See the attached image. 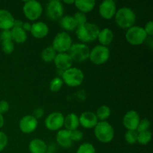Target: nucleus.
<instances>
[{"instance_id":"obj_17","label":"nucleus","mask_w":153,"mask_h":153,"mask_svg":"<svg viewBox=\"0 0 153 153\" xmlns=\"http://www.w3.org/2000/svg\"><path fill=\"white\" fill-rule=\"evenodd\" d=\"M49 31V26L45 22L38 21L31 24L30 33L36 39H43L48 35Z\"/></svg>"},{"instance_id":"obj_3","label":"nucleus","mask_w":153,"mask_h":153,"mask_svg":"<svg viewBox=\"0 0 153 153\" xmlns=\"http://www.w3.org/2000/svg\"><path fill=\"white\" fill-rule=\"evenodd\" d=\"M94 135L101 143H110L114 137V129L107 121H99L94 127Z\"/></svg>"},{"instance_id":"obj_44","label":"nucleus","mask_w":153,"mask_h":153,"mask_svg":"<svg viewBox=\"0 0 153 153\" xmlns=\"http://www.w3.org/2000/svg\"><path fill=\"white\" fill-rule=\"evenodd\" d=\"M64 4H74L75 0H70V1H64Z\"/></svg>"},{"instance_id":"obj_13","label":"nucleus","mask_w":153,"mask_h":153,"mask_svg":"<svg viewBox=\"0 0 153 153\" xmlns=\"http://www.w3.org/2000/svg\"><path fill=\"white\" fill-rule=\"evenodd\" d=\"M38 120L32 115H25L19 122V128L24 134H31L37 128Z\"/></svg>"},{"instance_id":"obj_36","label":"nucleus","mask_w":153,"mask_h":153,"mask_svg":"<svg viewBox=\"0 0 153 153\" xmlns=\"http://www.w3.org/2000/svg\"><path fill=\"white\" fill-rule=\"evenodd\" d=\"M84 134L82 133V131H81L80 130L76 129L74 131H71V139L73 140V142H79L83 139Z\"/></svg>"},{"instance_id":"obj_45","label":"nucleus","mask_w":153,"mask_h":153,"mask_svg":"<svg viewBox=\"0 0 153 153\" xmlns=\"http://www.w3.org/2000/svg\"><path fill=\"white\" fill-rule=\"evenodd\" d=\"M46 153H55V152H50V151H48L47 152H46Z\"/></svg>"},{"instance_id":"obj_40","label":"nucleus","mask_w":153,"mask_h":153,"mask_svg":"<svg viewBox=\"0 0 153 153\" xmlns=\"http://www.w3.org/2000/svg\"><path fill=\"white\" fill-rule=\"evenodd\" d=\"M43 114H44V110H43V108H37L33 111L32 116L34 117H35L37 120H38L40 118H41L43 116Z\"/></svg>"},{"instance_id":"obj_42","label":"nucleus","mask_w":153,"mask_h":153,"mask_svg":"<svg viewBox=\"0 0 153 153\" xmlns=\"http://www.w3.org/2000/svg\"><path fill=\"white\" fill-rule=\"evenodd\" d=\"M22 24H23V22H22V21L19 20V19H15L14 24H13V27H19V28H22Z\"/></svg>"},{"instance_id":"obj_20","label":"nucleus","mask_w":153,"mask_h":153,"mask_svg":"<svg viewBox=\"0 0 153 153\" xmlns=\"http://www.w3.org/2000/svg\"><path fill=\"white\" fill-rule=\"evenodd\" d=\"M28 150L30 153H46L48 152V146L44 140L35 138L28 143Z\"/></svg>"},{"instance_id":"obj_8","label":"nucleus","mask_w":153,"mask_h":153,"mask_svg":"<svg viewBox=\"0 0 153 153\" xmlns=\"http://www.w3.org/2000/svg\"><path fill=\"white\" fill-rule=\"evenodd\" d=\"M110 58V49L108 46L99 44L90 51L88 59L95 65H102L108 61Z\"/></svg>"},{"instance_id":"obj_7","label":"nucleus","mask_w":153,"mask_h":153,"mask_svg":"<svg viewBox=\"0 0 153 153\" xmlns=\"http://www.w3.org/2000/svg\"><path fill=\"white\" fill-rule=\"evenodd\" d=\"M89 46L83 43H73L70 49H69V55L75 62H84L89 58L90 55Z\"/></svg>"},{"instance_id":"obj_11","label":"nucleus","mask_w":153,"mask_h":153,"mask_svg":"<svg viewBox=\"0 0 153 153\" xmlns=\"http://www.w3.org/2000/svg\"><path fill=\"white\" fill-rule=\"evenodd\" d=\"M64 5L61 1L51 0L46 4V15L51 20L61 19L64 15Z\"/></svg>"},{"instance_id":"obj_15","label":"nucleus","mask_w":153,"mask_h":153,"mask_svg":"<svg viewBox=\"0 0 153 153\" xmlns=\"http://www.w3.org/2000/svg\"><path fill=\"white\" fill-rule=\"evenodd\" d=\"M53 62L58 70L64 72L72 67L73 61L67 52H64L57 53Z\"/></svg>"},{"instance_id":"obj_39","label":"nucleus","mask_w":153,"mask_h":153,"mask_svg":"<svg viewBox=\"0 0 153 153\" xmlns=\"http://www.w3.org/2000/svg\"><path fill=\"white\" fill-rule=\"evenodd\" d=\"M0 39H1V41H2V40H11L10 30H4V31H1V34H0Z\"/></svg>"},{"instance_id":"obj_23","label":"nucleus","mask_w":153,"mask_h":153,"mask_svg":"<svg viewBox=\"0 0 153 153\" xmlns=\"http://www.w3.org/2000/svg\"><path fill=\"white\" fill-rule=\"evenodd\" d=\"M64 126L66 129L70 131L78 129L79 126H80L79 117L74 113L68 114L67 116L64 117Z\"/></svg>"},{"instance_id":"obj_31","label":"nucleus","mask_w":153,"mask_h":153,"mask_svg":"<svg viewBox=\"0 0 153 153\" xmlns=\"http://www.w3.org/2000/svg\"><path fill=\"white\" fill-rule=\"evenodd\" d=\"M76 153H96V149L91 143H83L78 147Z\"/></svg>"},{"instance_id":"obj_25","label":"nucleus","mask_w":153,"mask_h":153,"mask_svg":"<svg viewBox=\"0 0 153 153\" xmlns=\"http://www.w3.org/2000/svg\"><path fill=\"white\" fill-rule=\"evenodd\" d=\"M60 25L64 30V31L68 33L69 31H73L77 28V25L73 16L66 15L63 16L60 19Z\"/></svg>"},{"instance_id":"obj_22","label":"nucleus","mask_w":153,"mask_h":153,"mask_svg":"<svg viewBox=\"0 0 153 153\" xmlns=\"http://www.w3.org/2000/svg\"><path fill=\"white\" fill-rule=\"evenodd\" d=\"M96 1L94 0H75V6L76 8L79 10V12H82L84 13H90L94 10L95 7Z\"/></svg>"},{"instance_id":"obj_9","label":"nucleus","mask_w":153,"mask_h":153,"mask_svg":"<svg viewBox=\"0 0 153 153\" xmlns=\"http://www.w3.org/2000/svg\"><path fill=\"white\" fill-rule=\"evenodd\" d=\"M22 10L25 17L30 21H36L43 13V6L36 0H28L24 2Z\"/></svg>"},{"instance_id":"obj_21","label":"nucleus","mask_w":153,"mask_h":153,"mask_svg":"<svg viewBox=\"0 0 153 153\" xmlns=\"http://www.w3.org/2000/svg\"><path fill=\"white\" fill-rule=\"evenodd\" d=\"M97 40L100 42V45L108 46L112 43L114 40V33L109 28H104L100 30Z\"/></svg>"},{"instance_id":"obj_41","label":"nucleus","mask_w":153,"mask_h":153,"mask_svg":"<svg viewBox=\"0 0 153 153\" xmlns=\"http://www.w3.org/2000/svg\"><path fill=\"white\" fill-rule=\"evenodd\" d=\"M31 24L29 23V22H23V24H22V28L26 33L28 32V31H29L30 32V31H31Z\"/></svg>"},{"instance_id":"obj_10","label":"nucleus","mask_w":153,"mask_h":153,"mask_svg":"<svg viewBox=\"0 0 153 153\" xmlns=\"http://www.w3.org/2000/svg\"><path fill=\"white\" fill-rule=\"evenodd\" d=\"M64 116L58 111L52 112L46 117L45 120V126L50 131H58L64 126Z\"/></svg>"},{"instance_id":"obj_33","label":"nucleus","mask_w":153,"mask_h":153,"mask_svg":"<svg viewBox=\"0 0 153 153\" xmlns=\"http://www.w3.org/2000/svg\"><path fill=\"white\" fill-rule=\"evenodd\" d=\"M150 121L147 118H143V119L140 120V122H139V124L137 126V128L136 131L138 133L148 131V130H149V128H150Z\"/></svg>"},{"instance_id":"obj_35","label":"nucleus","mask_w":153,"mask_h":153,"mask_svg":"<svg viewBox=\"0 0 153 153\" xmlns=\"http://www.w3.org/2000/svg\"><path fill=\"white\" fill-rule=\"evenodd\" d=\"M8 142V138H7V134L3 131H0V152H2L6 147Z\"/></svg>"},{"instance_id":"obj_5","label":"nucleus","mask_w":153,"mask_h":153,"mask_svg":"<svg viewBox=\"0 0 153 153\" xmlns=\"http://www.w3.org/2000/svg\"><path fill=\"white\" fill-rule=\"evenodd\" d=\"M126 40L132 46H139L146 42L148 38L143 27L139 25H133L126 30L125 34Z\"/></svg>"},{"instance_id":"obj_16","label":"nucleus","mask_w":153,"mask_h":153,"mask_svg":"<svg viewBox=\"0 0 153 153\" xmlns=\"http://www.w3.org/2000/svg\"><path fill=\"white\" fill-rule=\"evenodd\" d=\"M79 120L80 126L87 129L94 128L99 122L96 114L92 111L83 112L80 117H79Z\"/></svg>"},{"instance_id":"obj_28","label":"nucleus","mask_w":153,"mask_h":153,"mask_svg":"<svg viewBox=\"0 0 153 153\" xmlns=\"http://www.w3.org/2000/svg\"><path fill=\"white\" fill-rule=\"evenodd\" d=\"M152 134L150 130L143 131V132H139L137 134V143H138L140 145H143V146L147 145L151 141V140H152Z\"/></svg>"},{"instance_id":"obj_32","label":"nucleus","mask_w":153,"mask_h":153,"mask_svg":"<svg viewBox=\"0 0 153 153\" xmlns=\"http://www.w3.org/2000/svg\"><path fill=\"white\" fill-rule=\"evenodd\" d=\"M137 131L135 130H127L125 134V140L128 144H134L137 140Z\"/></svg>"},{"instance_id":"obj_19","label":"nucleus","mask_w":153,"mask_h":153,"mask_svg":"<svg viewBox=\"0 0 153 153\" xmlns=\"http://www.w3.org/2000/svg\"><path fill=\"white\" fill-rule=\"evenodd\" d=\"M56 142L64 149L71 147L73 143L71 139V131L66 128L58 130L56 134Z\"/></svg>"},{"instance_id":"obj_30","label":"nucleus","mask_w":153,"mask_h":153,"mask_svg":"<svg viewBox=\"0 0 153 153\" xmlns=\"http://www.w3.org/2000/svg\"><path fill=\"white\" fill-rule=\"evenodd\" d=\"M1 49L6 55H10L14 51V43L12 40H2L1 41Z\"/></svg>"},{"instance_id":"obj_6","label":"nucleus","mask_w":153,"mask_h":153,"mask_svg":"<svg viewBox=\"0 0 153 153\" xmlns=\"http://www.w3.org/2000/svg\"><path fill=\"white\" fill-rule=\"evenodd\" d=\"M73 45V40L66 31H61L55 36L52 41V46L57 53H64L68 52Z\"/></svg>"},{"instance_id":"obj_12","label":"nucleus","mask_w":153,"mask_h":153,"mask_svg":"<svg viewBox=\"0 0 153 153\" xmlns=\"http://www.w3.org/2000/svg\"><path fill=\"white\" fill-rule=\"evenodd\" d=\"M117 12V4L114 0H104L99 6L100 15L105 19H111L114 17Z\"/></svg>"},{"instance_id":"obj_14","label":"nucleus","mask_w":153,"mask_h":153,"mask_svg":"<svg viewBox=\"0 0 153 153\" xmlns=\"http://www.w3.org/2000/svg\"><path fill=\"white\" fill-rule=\"evenodd\" d=\"M140 120V115L137 111L130 110L125 114L123 118V124L127 130H137Z\"/></svg>"},{"instance_id":"obj_27","label":"nucleus","mask_w":153,"mask_h":153,"mask_svg":"<svg viewBox=\"0 0 153 153\" xmlns=\"http://www.w3.org/2000/svg\"><path fill=\"white\" fill-rule=\"evenodd\" d=\"M95 114L99 121H106V120L108 119L109 117L111 116V111L109 106L104 105L100 106L97 109V112Z\"/></svg>"},{"instance_id":"obj_38","label":"nucleus","mask_w":153,"mask_h":153,"mask_svg":"<svg viewBox=\"0 0 153 153\" xmlns=\"http://www.w3.org/2000/svg\"><path fill=\"white\" fill-rule=\"evenodd\" d=\"M10 109V105L6 100H1L0 101V114H3L7 112Z\"/></svg>"},{"instance_id":"obj_37","label":"nucleus","mask_w":153,"mask_h":153,"mask_svg":"<svg viewBox=\"0 0 153 153\" xmlns=\"http://www.w3.org/2000/svg\"><path fill=\"white\" fill-rule=\"evenodd\" d=\"M145 32L147 34L148 37H152L153 35V22L152 21H149L146 23L144 27H143Z\"/></svg>"},{"instance_id":"obj_4","label":"nucleus","mask_w":153,"mask_h":153,"mask_svg":"<svg viewBox=\"0 0 153 153\" xmlns=\"http://www.w3.org/2000/svg\"><path fill=\"white\" fill-rule=\"evenodd\" d=\"M61 78L66 85L70 88H76L83 83L85 75L81 69L72 67L63 72Z\"/></svg>"},{"instance_id":"obj_1","label":"nucleus","mask_w":153,"mask_h":153,"mask_svg":"<svg viewBox=\"0 0 153 153\" xmlns=\"http://www.w3.org/2000/svg\"><path fill=\"white\" fill-rule=\"evenodd\" d=\"M100 28L98 25L93 22H86L84 25L78 26L76 29V34L77 38L82 43H91L97 40Z\"/></svg>"},{"instance_id":"obj_18","label":"nucleus","mask_w":153,"mask_h":153,"mask_svg":"<svg viewBox=\"0 0 153 153\" xmlns=\"http://www.w3.org/2000/svg\"><path fill=\"white\" fill-rule=\"evenodd\" d=\"M15 18L9 10L0 9V29L10 30L13 27Z\"/></svg>"},{"instance_id":"obj_24","label":"nucleus","mask_w":153,"mask_h":153,"mask_svg":"<svg viewBox=\"0 0 153 153\" xmlns=\"http://www.w3.org/2000/svg\"><path fill=\"white\" fill-rule=\"evenodd\" d=\"M11 33V40L13 43H24L27 40L28 35L27 33L19 27H13L10 29Z\"/></svg>"},{"instance_id":"obj_34","label":"nucleus","mask_w":153,"mask_h":153,"mask_svg":"<svg viewBox=\"0 0 153 153\" xmlns=\"http://www.w3.org/2000/svg\"><path fill=\"white\" fill-rule=\"evenodd\" d=\"M73 16V18H74L75 21H76L77 27L84 25V24H85L86 22H88L86 14L84 13H82V12L77 11Z\"/></svg>"},{"instance_id":"obj_26","label":"nucleus","mask_w":153,"mask_h":153,"mask_svg":"<svg viewBox=\"0 0 153 153\" xmlns=\"http://www.w3.org/2000/svg\"><path fill=\"white\" fill-rule=\"evenodd\" d=\"M57 52L52 46H47L41 52V58L44 62L51 63L55 60Z\"/></svg>"},{"instance_id":"obj_2","label":"nucleus","mask_w":153,"mask_h":153,"mask_svg":"<svg viewBox=\"0 0 153 153\" xmlns=\"http://www.w3.org/2000/svg\"><path fill=\"white\" fill-rule=\"evenodd\" d=\"M114 19L117 25L120 28L127 30L135 24L136 14L134 10L129 7H120L117 10Z\"/></svg>"},{"instance_id":"obj_43","label":"nucleus","mask_w":153,"mask_h":153,"mask_svg":"<svg viewBox=\"0 0 153 153\" xmlns=\"http://www.w3.org/2000/svg\"><path fill=\"white\" fill-rule=\"evenodd\" d=\"M4 124V119L3 114H0V128H1L3 127Z\"/></svg>"},{"instance_id":"obj_29","label":"nucleus","mask_w":153,"mask_h":153,"mask_svg":"<svg viewBox=\"0 0 153 153\" xmlns=\"http://www.w3.org/2000/svg\"><path fill=\"white\" fill-rule=\"evenodd\" d=\"M63 85H64V82H63L62 79L59 76H57L52 79L49 83V90L54 93L58 92L62 88Z\"/></svg>"}]
</instances>
